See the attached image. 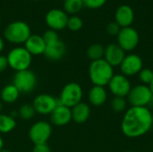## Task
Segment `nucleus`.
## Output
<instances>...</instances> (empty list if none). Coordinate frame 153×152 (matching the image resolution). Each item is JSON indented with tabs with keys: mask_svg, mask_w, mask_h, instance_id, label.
Here are the masks:
<instances>
[{
	"mask_svg": "<svg viewBox=\"0 0 153 152\" xmlns=\"http://www.w3.org/2000/svg\"><path fill=\"white\" fill-rule=\"evenodd\" d=\"M3 149H4V140H3V138H2V136H1V134H0V151H1Z\"/></svg>",
	"mask_w": 153,
	"mask_h": 152,
	"instance_id": "nucleus-35",
	"label": "nucleus"
},
{
	"mask_svg": "<svg viewBox=\"0 0 153 152\" xmlns=\"http://www.w3.org/2000/svg\"><path fill=\"white\" fill-rule=\"evenodd\" d=\"M8 65L15 72L30 69L32 62V56L24 47H15L12 48L6 56Z\"/></svg>",
	"mask_w": 153,
	"mask_h": 152,
	"instance_id": "nucleus-4",
	"label": "nucleus"
},
{
	"mask_svg": "<svg viewBox=\"0 0 153 152\" xmlns=\"http://www.w3.org/2000/svg\"><path fill=\"white\" fill-rule=\"evenodd\" d=\"M30 35L31 31L29 24L22 21H14L9 23L4 30V39L14 45L24 44Z\"/></svg>",
	"mask_w": 153,
	"mask_h": 152,
	"instance_id": "nucleus-3",
	"label": "nucleus"
},
{
	"mask_svg": "<svg viewBox=\"0 0 153 152\" xmlns=\"http://www.w3.org/2000/svg\"><path fill=\"white\" fill-rule=\"evenodd\" d=\"M108 99V93L104 87L101 86H93L89 93H88V99L90 103L95 107H100L103 105Z\"/></svg>",
	"mask_w": 153,
	"mask_h": 152,
	"instance_id": "nucleus-20",
	"label": "nucleus"
},
{
	"mask_svg": "<svg viewBox=\"0 0 153 152\" xmlns=\"http://www.w3.org/2000/svg\"><path fill=\"white\" fill-rule=\"evenodd\" d=\"M66 54V46L62 40H57L54 43L46 46L44 56L50 61H59Z\"/></svg>",
	"mask_w": 153,
	"mask_h": 152,
	"instance_id": "nucleus-18",
	"label": "nucleus"
},
{
	"mask_svg": "<svg viewBox=\"0 0 153 152\" xmlns=\"http://www.w3.org/2000/svg\"><path fill=\"white\" fill-rule=\"evenodd\" d=\"M32 1H39V0H32Z\"/></svg>",
	"mask_w": 153,
	"mask_h": 152,
	"instance_id": "nucleus-40",
	"label": "nucleus"
},
{
	"mask_svg": "<svg viewBox=\"0 0 153 152\" xmlns=\"http://www.w3.org/2000/svg\"><path fill=\"white\" fill-rule=\"evenodd\" d=\"M32 152H51V149L48 143L35 144L33 146Z\"/></svg>",
	"mask_w": 153,
	"mask_h": 152,
	"instance_id": "nucleus-32",
	"label": "nucleus"
},
{
	"mask_svg": "<svg viewBox=\"0 0 153 152\" xmlns=\"http://www.w3.org/2000/svg\"><path fill=\"white\" fill-rule=\"evenodd\" d=\"M68 18V14L64 10L53 8L46 13L45 22L50 30L59 31L66 28Z\"/></svg>",
	"mask_w": 153,
	"mask_h": 152,
	"instance_id": "nucleus-11",
	"label": "nucleus"
},
{
	"mask_svg": "<svg viewBox=\"0 0 153 152\" xmlns=\"http://www.w3.org/2000/svg\"><path fill=\"white\" fill-rule=\"evenodd\" d=\"M16 127V121L11 115L0 114V133H9Z\"/></svg>",
	"mask_w": 153,
	"mask_h": 152,
	"instance_id": "nucleus-22",
	"label": "nucleus"
},
{
	"mask_svg": "<svg viewBox=\"0 0 153 152\" xmlns=\"http://www.w3.org/2000/svg\"><path fill=\"white\" fill-rule=\"evenodd\" d=\"M4 42L3 38L0 36V54H1L2 51L4 50Z\"/></svg>",
	"mask_w": 153,
	"mask_h": 152,
	"instance_id": "nucleus-34",
	"label": "nucleus"
},
{
	"mask_svg": "<svg viewBox=\"0 0 153 152\" xmlns=\"http://www.w3.org/2000/svg\"><path fill=\"white\" fill-rule=\"evenodd\" d=\"M120 30H121V27L116 22H109L107 25V32L111 36H117Z\"/></svg>",
	"mask_w": 153,
	"mask_h": 152,
	"instance_id": "nucleus-31",
	"label": "nucleus"
},
{
	"mask_svg": "<svg viewBox=\"0 0 153 152\" xmlns=\"http://www.w3.org/2000/svg\"><path fill=\"white\" fill-rule=\"evenodd\" d=\"M149 88H150V90H151V92H152V94L153 96V81L150 83V85H149Z\"/></svg>",
	"mask_w": 153,
	"mask_h": 152,
	"instance_id": "nucleus-36",
	"label": "nucleus"
},
{
	"mask_svg": "<svg viewBox=\"0 0 153 152\" xmlns=\"http://www.w3.org/2000/svg\"><path fill=\"white\" fill-rule=\"evenodd\" d=\"M8 67H9V65H8V61H7L6 56L0 54V73L4 72Z\"/></svg>",
	"mask_w": 153,
	"mask_h": 152,
	"instance_id": "nucleus-33",
	"label": "nucleus"
},
{
	"mask_svg": "<svg viewBox=\"0 0 153 152\" xmlns=\"http://www.w3.org/2000/svg\"><path fill=\"white\" fill-rule=\"evenodd\" d=\"M125 57H126V51L117 43L108 44L105 47L104 59L113 68L116 66H120Z\"/></svg>",
	"mask_w": 153,
	"mask_h": 152,
	"instance_id": "nucleus-14",
	"label": "nucleus"
},
{
	"mask_svg": "<svg viewBox=\"0 0 153 152\" xmlns=\"http://www.w3.org/2000/svg\"><path fill=\"white\" fill-rule=\"evenodd\" d=\"M20 94V91L13 83L6 84L3 87L0 93L1 101L7 104H13L18 100Z\"/></svg>",
	"mask_w": 153,
	"mask_h": 152,
	"instance_id": "nucleus-21",
	"label": "nucleus"
},
{
	"mask_svg": "<svg viewBox=\"0 0 153 152\" xmlns=\"http://www.w3.org/2000/svg\"><path fill=\"white\" fill-rule=\"evenodd\" d=\"M2 110H3V102H2L1 99H0V114H1V112H2Z\"/></svg>",
	"mask_w": 153,
	"mask_h": 152,
	"instance_id": "nucleus-37",
	"label": "nucleus"
},
{
	"mask_svg": "<svg viewBox=\"0 0 153 152\" xmlns=\"http://www.w3.org/2000/svg\"><path fill=\"white\" fill-rule=\"evenodd\" d=\"M52 135V125L47 121H38L29 130V138L35 144L48 143Z\"/></svg>",
	"mask_w": 153,
	"mask_h": 152,
	"instance_id": "nucleus-8",
	"label": "nucleus"
},
{
	"mask_svg": "<svg viewBox=\"0 0 153 152\" xmlns=\"http://www.w3.org/2000/svg\"><path fill=\"white\" fill-rule=\"evenodd\" d=\"M19 117H21L23 120H30L34 117L36 111L32 106V104H24L20 107V108L17 111Z\"/></svg>",
	"mask_w": 153,
	"mask_h": 152,
	"instance_id": "nucleus-25",
	"label": "nucleus"
},
{
	"mask_svg": "<svg viewBox=\"0 0 153 152\" xmlns=\"http://www.w3.org/2000/svg\"><path fill=\"white\" fill-rule=\"evenodd\" d=\"M58 105V99L47 93L39 94L35 97L32 102L36 113L39 115H50Z\"/></svg>",
	"mask_w": 153,
	"mask_h": 152,
	"instance_id": "nucleus-10",
	"label": "nucleus"
},
{
	"mask_svg": "<svg viewBox=\"0 0 153 152\" xmlns=\"http://www.w3.org/2000/svg\"><path fill=\"white\" fill-rule=\"evenodd\" d=\"M153 96L148 85L138 84L132 87L127 95V101L132 107L148 108L152 100Z\"/></svg>",
	"mask_w": 153,
	"mask_h": 152,
	"instance_id": "nucleus-6",
	"label": "nucleus"
},
{
	"mask_svg": "<svg viewBox=\"0 0 153 152\" xmlns=\"http://www.w3.org/2000/svg\"><path fill=\"white\" fill-rule=\"evenodd\" d=\"M104 53H105V47L100 43L91 44L87 48L86 51V55L88 58L91 60V62L104 58Z\"/></svg>",
	"mask_w": 153,
	"mask_h": 152,
	"instance_id": "nucleus-23",
	"label": "nucleus"
},
{
	"mask_svg": "<svg viewBox=\"0 0 153 152\" xmlns=\"http://www.w3.org/2000/svg\"><path fill=\"white\" fill-rule=\"evenodd\" d=\"M152 125V113L148 108L131 107L122 119L121 131L128 138H138L146 134Z\"/></svg>",
	"mask_w": 153,
	"mask_h": 152,
	"instance_id": "nucleus-1",
	"label": "nucleus"
},
{
	"mask_svg": "<svg viewBox=\"0 0 153 152\" xmlns=\"http://www.w3.org/2000/svg\"><path fill=\"white\" fill-rule=\"evenodd\" d=\"M0 21H1V19H0Z\"/></svg>",
	"mask_w": 153,
	"mask_h": 152,
	"instance_id": "nucleus-42",
	"label": "nucleus"
},
{
	"mask_svg": "<svg viewBox=\"0 0 153 152\" xmlns=\"http://www.w3.org/2000/svg\"><path fill=\"white\" fill-rule=\"evenodd\" d=\"M138 74L139 79L141 80L143 84L149 86L150 83L153 81V71L150 68H143Z\"/></svg>",
	"mask_w": 153,
	"mask_h": 152,
	"instance_id": "nucleus-28",
	"label": "nucleus"
},
{
	"mask_svg": "<svg viewBox=\"0 0 153 152\" xmlns=\"http://www.w3.org/2000/svg\"><path fill=\"white\" fill-rule=\"evenodd\" d=\"M46 46L42 36L38 34H31L24 43V47L31 56L44 55Z\"/></svg>",
	"mask_w": 153,
	"mask_h": 152,
	"instance_id": "nucleus-17",
	"label": "nucleus"
},
{
	"mask_svg": "<svg viewBox=\"0 0 153 152\" xmlns=\"http://www.w3.org/2000/svg\"><path fill=\"white\" fill-rule=\"evenodd\" d=\"M143 67L142 58L136 54H130L126 56L120 65V71L125 76H134L138 74Z\"/></svg>",
	"mask_w": 153,
	"mask_h": 152,
	"instance_id": "nucleus-13",
	"label": "nucleus"
},
{
	"mask_svg": "<svg viewBox=\"0 0 153 152\" xmlns=\"http://www.w3.org/2000/svg\"><path fill=\"white\" fill-rule=\"evenodd\" d=\"M83 5L90 9H99L105 5L107 0H82Z\"/></svg>",
	"mask_w": 153,
	"mask_h": 152,
	"instance_id": "nucleus-30",
	"label": "nucleus"
},
{
	"mask_svg": "<svg viewBox=\"0 0 153 152\" xmlns=\"http://www.w3.org/2000/svg\"><path fill=\"white\" fill-rule=\"evenodd\" d=\"M127 105V100L125 98L115 97L111 101V108L115 112L120 113L126 110Z\"/></svg>",
	"mask_w": 153,
	"mask_h": 152,
	"instance_id": "nucleus-27",
	"label": "nucleus"
},
{
	"mask_svg": "<svg viewBox=\"0 0 153 152\" xmlns=\"http://www.w3.org/2000/svg\"><path fill=\"white\" fill-rule=\"evenodd\" d=\"M20 91V93L26 94L34 90L37 85V76L30 69L15 72L12 82Z\"/></svg>",
	"mask_w": 153,
	"mask_h": 152,
	"instance_id": "nucleus-7",
	"label": "nucleus"
},
{
	"mask_svg": "<svg viewBox=\"0 0 153 152\" xmlns=\"http://www.w3.org/2000/svg\"><path fill=\"white\" fill-rule=\"evenodd\" d=\"M83 6L82 0H65L63 3V10L71 15H76Z\"/></svg>",
	"mask_w": 153,
	"mask_h": 152,
	"instance_id": "nucleus-24",
	"label": "nucleus"
},
{
	"mask_svg": "<svg viewBox=\"0 0 153 152\" xmlns=\"http://www.w3.org/2000/svg\"><path fill=\"white\" fill-rule=\"evenodd\" d=\"M117 37V44L125 51L134 50L138 46L140 41V35L138 31L131 26L121 28Z\"/></svg>",
	"mask_w": 153,
	"mask_h": 152,
	"instance_id": "nucleus-9",
	"label": "nucleus"
},
{
	"mask_svg": "<svg viewBox=\"0 0 153 152\" xmlns=\"http://www.w3.org/2000/svg\"><path fill=\"white\" fill-rule=\"evenodd\" d=\"M83 90L82 86L77 82H69L65 84L59 95V104L72 108L75 105L82 102Z\"/></svg>",
	"mask_w": 153,
	"mask_h": 152,
	"instance_id": "nucleus-5",
	"label": "nucleus"
},
{
	"mask_svg": "<svg viewBox=\"0 0 153 152\" xmlns=\"http://www.w3.org/2000/svg\"><path fill=\"white\" fill-rule=\"evenodd\" d=\"M0 152H12L11 151H9V150H5V149H3L2 151Z\"/></svg>",
	"mask_w": 153,
	"mask_h": 152,
	"instance_id": "nucleus-38",
	"label": "nucleus"
},
{
	"mask_svg": "<svg viewBox=\"0 0 153 152\" xmlns=\"http://www.w3.org/2000/svg\"><path fill=\"white\" fill-rule=\"evenodd\" d=\"M134 21V13L131 6L127 4L120 5L115 13V22L121 27H130Z\"/></svg>",
	"mask_w": 153,
	"mask_h": 152,
	"instance_id": "nucleus-16",
	"label": "nucleus"
},
{
	"mask_svg": "<svg viewBox=\"0 0 153 152\" xmlns=\"http://www.w3.org/2000/svg\"><path fill=\"white\" fill-rule=\"evenodd\" d=\"M108 85L109 90L115 97L126 98L132 89L130 81L122 73L114 74Z\"/></svg>",
	"mask_w": 153,
	"mask_h": 152,
	"instance_id": "nucleus-12",
	"label": "nucleus"
},
{
	"mask_svg": "<svg viewBox=\"0 0 153 152\" xmlns=\"http://www.w3.org/2000/svg\"><path fill=\"white\" fill-rule=\"evenodd\" d=\"M114 76L113 67L104 59L92 61L89 66V77L95 86L108 85Z\"/></svg>",
	"mask_w": 153,
	"mask_h": 152,
	"instance_id": "nucleus-2",
	"label": "nucleus"
},
{
	"mask_svg": "<svg viewBox=\"0 0 153 152\" xmlns=\"http://www.w3.org/2000/svg\"><path fill=\"white\" fill-rule=\"evenodd\" d=\"M83 26V22L81 17L78 15H71L68 18L66 28H68L71 31H78Z\"/></svg>",
	"mask_w": 153,
	"mask_h": 152,
	"instance_id": "nucleus-26",
	"label": "nucleus"
},
{
	"mask_svg": "<svg viewBox=\"0 0 153 152\" xmlns=\"http://www.w3.org/2000/svg\"><path fill=\"white\" fill-rule=\"evenodd\" d=\"M72 112V120L76 124L85 123L91 116L90 106L84 102H80L71 108Z\"/></svg>",
	"mask_w": 153,
	"mask_h": 152,
	"instance_id": "nucleus-19",
	"label": "nucleus"
},
{
	"mask_svg": "<svg viewBox=\"0 0 153 152\" xmlns=\"http://www.w3.org/2000/svg\"><path fill=\"white\" fill-rule=\"evenodd\" d=\"M42 38L46 43V45H48V44H51V43H54L57 40H59V36H58V33L57 31L56 30H46L43 35H42Z\"/></svg>",
	"mask_w": 153,
	"mask_h": 152,
	"instance_id": "nucleus-29",
	"label": "nucleus"
},
{
	"mask_svg": "<svg viewBox=\"0 0 153 152\" xmlns=\"http://www.w3.org/2000/svg\"><path fill=\"white\" fill-rule=\"evenodd\" d=\"M152 120H153V113H152Z\"/></svg>",
	"mask_w": 153,
	"mask_h": 152,
	"instance_id": "nucleus-41",
	"label": "nucleus"
},
{
	"mask_svg": "<svg viewBox=\"0 0 153 152\" xmlns=\"http://www.w3.org/2000/svg\"><path fill=\"white\" fill-rule=\"evenodd\" d=\"M125 152H134V151H125Z\"/></svg>",
	"mask_w": 153,
	"mask_h": 152,
	"instance_id": "nucleus-39",
	"label": "nucleus"
},
{
	"mask_svg": "<svg viewBox=\"0 0 153 152\" xmlns=\"http://www.w3.org/2000/svg\"><path fill=\"white\" fill-rule=\"evenodd\" d=\"M50 124L56 126H65L72 121L71 108L59 104L49 115Z\"/></svg>",
	"mask_w": 153,
	"mask_h": 152,
	"instance_id": "nucleus-15",
	"label": "nucleus"
}]
</instances>
